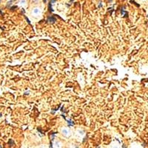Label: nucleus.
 Instances as JSON below:
<instances>
[{"mask_svg":"<svg viewBox=\"0 0 148 148\" xmlns=\"http://www.w3.org/2000/svg\"><path fill=\"white\" fill-rule=\"evenodd\" d=\"M50 20H51V21L50 22H51V23H53V22H54L55 21H56V20H55V18H53V17H51V18H48V21H50Z\"/></svg>","mask_w":148,"mask_h":148,"instance_id":"f257e3e1","label":"nucleus"},{"mask_svg":"<svg viewBox=\"0 0 148 148\" xmlns=\"http://www.w3.org/2000/svg\"><path fill=\"white\" fill-rule=\"evenodd\" d=\"M0 2H1V1H0Z\"/></svg>","mask_w":148,"mask_h":148,"instance_id":"f03ea898","label":"nucleus"}]
</instances>
